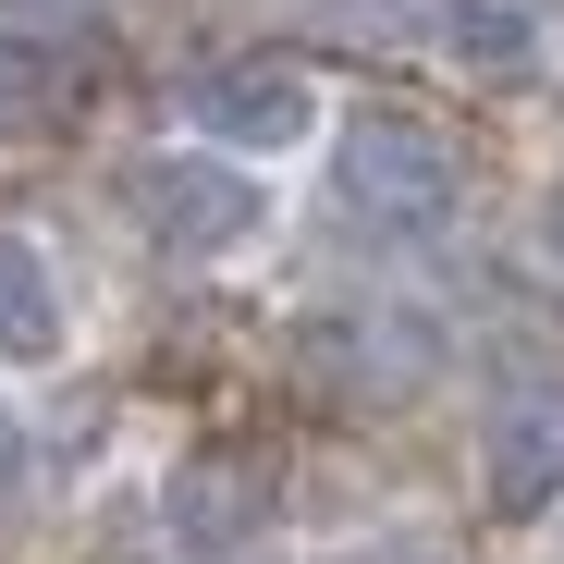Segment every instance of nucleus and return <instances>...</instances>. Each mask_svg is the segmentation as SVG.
<instances>
[{
	"instance_id": "nucleus-1",
	"label": "nucleus",
	"mask_w": 564,
	"mask_h": 564,
	"mask_svg": "<svg viewBox=\"0 0 564 564\" xmlns=\"http://www.w3.org/2000/svg\"><path fill=\"white\" fill-rule=\"evenodd\" d=\"M319 148H332V209H344L356 234H381V246L454 234V209H466V148H454L430 111L368 99V111H332Z\"/></svg>"
},
{
	"instance_id": "nucleus-2",
	"label": "nucleus",
	"mask_w": 564,
	"mask_h": 564,
	"mask_svg": "<svg viewBox=\"0 0 564 564\" xmlns=\"http://www.w3.org/2000/svg\"><path fill=\"white\" fill-rule=\"evenodd\" d=\"M111 197H123L135 246L172 258V270H221V258H246L258 221H270V184H258L246 160L197 148V135H184V148H135V160L111 172Z\"/></svg>"
},
{
	"instance_id": "nucleus-3",
	"label": "nucleus",
	"mask_w": 564,
	"mask_h": 564,
	"mask_svg": "<svg viewBox=\"0 0 564 564\" xmlns=\"http://www.w3.org/2000/svg\"><path fill=\"white\" fill-rule=\"evenodd\" d=\"M332 123V86L295 62V50H221L184 74V135L246 160V172H282V160H307Z\"/></svg>"
},
{
	"instance_id": "nucleus-4",
	"label": "nucleus",
	"mask_w": 564,
	"mask_h": 564,
	"mask_svg": "<svg viewBox=\"0 0 564 564\" xmlns=\"http://www.w3.org/2000/svg\"><path fill=\"white\" fill-rule=\"evenodd\" d=\"M479 503L491 528L564 516V381H503L479 405Z\"/></svg>"
},
{
	"instance_id": "nucleus-5",
	"label": "nucleus",
	"mask_w": 564,
	"mask_h": 564,
	"mask_svg": "<svg viewBox=\"0 0 564 564\" xmlns=\"http://www.w3.org/2000/svg\"><path fill=\"white\" fill-rule=\"evenodd\" d=\"M160 516H172V540L197 552V564H234V552H258V540H270V466H258V454H234V442L172 454Z\"/></svg>"
},
{
	"instance_id": "nucleus-6",
	"label": "nucleus",
	"mask_w": 564,
	"mask_h": 564,
	"mask_svg": "<svg viewBox=\"0 0 564 564\" xmlns=\"http://www.w3.org/2000/svg\"><path fill=\"white\" fill-rule=\"evenodd\" d=\"M74 356V295H62V258L0 221V368H62Z\"/></svg>"
},
{
	"instance_id": "nucleus-7",
	"label": "nucleus",
	"mask_w": 564,
	"mask_h": 564,
	"mask_svg": "<svg viewBox=\"0 0 564 564\" xmlns=\"http://www.w3.org/2000/svg\"><path fill=\"white\" fill-rule=\"evenodd\" d=\"M430 37H442L454 74H479V86L540 74V13L528 0H430Z\"/></svg>"
},
{
	"instance_id": "nucleus-8",
	"label": "nucleus",
	"mask_w": 564,
	"mask_h": 564,
	"mask_svg": "<svg viewBox=\"0 0 564 564\" xmlns=\"http://www.w3.org/2000/svg\"><path fill=\"white\" fill-rule=\"evenodd\" d=\"M74 99H86V62L62 37H37V25H0V135H37Z\"/></svg>"
},
{
	"instance_id": "nucleus-9",
	"label": "nucleus",
	"mask_w": 564,
	"mask_h": 564,
	"mask_svg": "<svg viewBox=\"0 0 564 564\" xmlns=\"http://www.w3.org/2000/svg\"><path fill=\"white\" fill-rule=\"evenodd\" d=\"M25 491H37V430L0 405V516H25Z\"/></svg>"
}]
</instances>
